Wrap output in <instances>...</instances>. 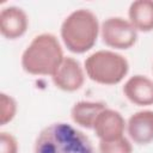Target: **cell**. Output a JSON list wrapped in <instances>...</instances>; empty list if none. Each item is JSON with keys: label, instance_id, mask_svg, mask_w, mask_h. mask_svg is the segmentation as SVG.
Returning a JSON list of instances; mask_svg holds the SVG:
<instances>
[{"label": "cell", "instance_id": "obj_12", "mask_svg": "<svg viewBox=\"0 0 153 153\" xmlns=\"http://www.w3.org/2000/svg\"><path fill=\"white\" fill-rule=\"evenodd\" d=\"M128 20L139 32L153 31V0H135L128 8Z\"/></svg>", "mask_w": 153, "mask_h": 153}, {"label": "cell", "instance_id": "obj_3", "mask_svg": "<svg viewBox=\"0 0 153 153\" xmlns=\"http://www.w3.org/2000/svg\"><path fill=\"white\" fill-rule=\"evenodd\" d=\"M63 59V49L57 37L44 32L35 36L23 51L22 67L31 75L51 76Z\"/></svg>", "mask_w": 153, "mask_h": 153}, {"label": "cell", "instance_id": "obj_5", "mask_svg": "<svg viewBox=\"0 0 153 153\" xmlns=\"http://www.w3.org/2000/svg\"><path fill=\"white\" fill-rule=\"evenodd\" d=\"M103 43L115 50L131 48L137 41V31L131 23L122 17H109L100 24Z\"/></svg>", "mask_w": 153, "mask_h": 153}, {"label": "cell", "instance_id": "obj_1", "mask_svg": "<svg viewBox=\"0 0 153 153\" xmlns=\"http://www.w3.org/2000/svg\"><path fill=\"white\" fill-rule=\"evenodd\" d=\"M33 153H96L90 137L66 122L44 127L37 135Z\"/></svg>", "mask_w": 153, "mask_h": 153}, {"label": "cell", "instance_id": "obj_11", "mask_svg": "<svg viewBox=\"0 0 153 153\" xmlns=\"http://www.w3.org/2000/svg\"><path fill=\"white\" fill-rule=\"evenodd\" d=\"M106 108V104L103 102H92V100H80L76 102L71 109L72 121L85 129H93L97 116Z\"/></svg>", "mask_w": 153, "mask_h": 153}, {"label": "cell", "instance_id": "obj_14", "mask_svg": "<svg viewBox=\"0 0 153 153\" xmlns=\"http://www.w3.org/2000/svg\"><path fill=\"white\" fill-rule=\"evenodd\" d=\"M99 153H133V145L129 139L122 136L112 141H99Z\"/></svg>", "mask_w": 153, "mask_h": 153}, {"label": "cell", "instance_id": "obj_8", "mask_svg": "<svg viewBox=\"0 0 153 153\" xmlns=\"http://www.w3.org/2000/svg\"><path fill=\"white\" fill-rule=\"evenodd\" d=\"M29 27L26 12L18 6H6L0 12V32L7 39L22 37Z\"/></svg>", "mask_w": 153, "mask_h": 153}, {"label": "cell", "instance_id": "obj_4", "mask_svg": "<svg viewBox=\"0 0 153 153\" xmlns=\"http://www.w3.org/2000/svg\"><path fill=\"white\" fill-rule=\"evenodd\" d=\"M88 79L100 85L120 84L129 72L128 60L115 50H97L84 62Z\"/></svg>", "mask_w": 153, "mask_h": 153}, {"label": "cell", "instance_id": "obj_10", "mask_svg": "<svg viewBox=\"0 0 153 153\" xmlns=\"http://www.w3.org/2000/svg\"><path fill=\"white\" fill-rule=\"evenodd\" d=\"M123 94L135 105H153V80L146 75L135 74L124 82Z\"/></svg>", "mask_w": 153, "mask_h": 153}, {"label": "cell", "instance_id": "obj_15", "mask_svg": "<svg viewBox=\"0 0 153 153\" xmlns=\"http://www.w3.org/2000/svg\"><path fill=\"white\" fill-rule=\"evenodd\" d=\"M19 146L17 139L7 131L0 134V153H18Z\"/></svg>", "mask_w": 153, "mask_h": 153}, {"label": "cell", "instance_id": "obj_9", "mask_svg": "<svg viewBox=\"0 0 153 153\" xmlns=\"http://www.w3.org/2000/svg\"><path fill=\"white\" fill-rule=\"evenodd\" d=\"M129 140L136 145H148L153 141V110L134 112L127 121L126 129Z\"/></svg>", "mask_w": 153, "mask_h": 153}, {"label": "cell", "instance_id": "obj_6", "mask_svg": "<svg viewBox=\"0 0 153 153\" xmlns=\"http://www.w3.org/2000/svg\"><path fill=\"white\" fill-rule=\"evenodd\" d=\"M85 69L81 63L72 57L65 56L56 72L51 75L53 84L61 91L75 92L80 90L85 82Z\"/></svg>", "mask_w": 153, "mask_h": 153}, {"label": "cell", "instance_id": "obj_13", "mask_svg": "<svg viewBox=\"0 0 153 153\" xmlns=\"http://www.w3.org/2000/svg\"><path fill=\"white\" fill-rule=\"evenodd\" d=\"M18 105L16 99L5 93L1 92L0 94V126H6L10 123L17 115Z\"/></svg>", "mask_w": 153, "mask_h": 153}, {"label": "cell", "instance_id": "obj_7", "mask_svg": "<svg viewBox=\"0 0 153 153\" xmlns=\"http://www.w3.org/2000/svg\"><path fill=\"white\" fill-rule=\"evenodd\" d=\"M127 122L117 110L108 106L97 116L93 131L99 141H112L124 136Z\"/></svg>", "mask_w": 153, "mask_h": 153}, {"label": "cell", "instance_id": "obj_2", "mask_svg": "<svg viewBox=\"0 0 153 153\" xmlns=\"http://www.w3.org/2000/svg\"><path fill=\"white\" fill-rule=\"evenodd\" d=\"M63 45L74 54L91 50L100 35L98 17L88 8H79L69 13L60 29Z\"/></svg>", "mask_w": 153, "mask_h": 153}]
</instances>
